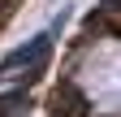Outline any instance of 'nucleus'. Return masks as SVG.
Segmentation results:
<instances>
[{"label": "nucleus", "instance_id": "obj_1", "mask_svg": "<svg viewBox=\"0 0 121 117\" xmlns=\"http://www.w3.org/2000/svg\"><path fill=\"white\" fill-rule=\"evenodd\" d=\"M48 43H52V35H35V39L26 43V48L9 52L4 61H0V74H9V69H17V65H39L43 56H48Z\"/></svg>", "mask_w": 121, "mask_h": 117}]
</instances>
